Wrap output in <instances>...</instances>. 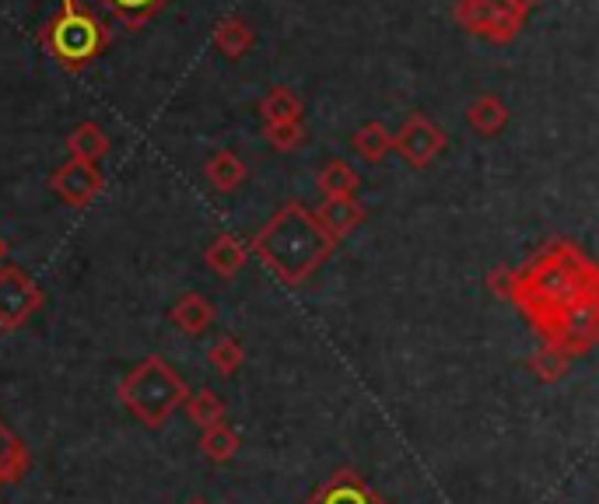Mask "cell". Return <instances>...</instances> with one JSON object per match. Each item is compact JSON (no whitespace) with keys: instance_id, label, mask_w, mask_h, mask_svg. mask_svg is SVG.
Returning a JSON list of instances; mask_svg holds the SVG:
<instances>
[{"instance_id":"cell-1","label":"cell","mask_w":599,"mask_h":504,"mask_svg":"<svg viewBox=\"0 0 599 504\" xmlns=\"http://www.w3.org/2000/svg\"><path fill=\"white\" fill-rule=\"evenodd\" d=\"M540 343L571 361L599 343V270L568 239H554L533 260L512 270L509 298Z\"/></svg>"},{"instance_id":"cell-2","label":"cell","mask_w":599,"mask_h":504,"mask_svg":"<svg viewBox=\"0 0 599 504\" xmlns=\"http://www.w3.org/2000/svg\"><path fill=\"white\" fill-rule=\"evenodd\" d=\"M246 245H249V256H257L270 274L287 287L305 284L313 274H319V266L330 260L337 249V242L316 224L313 210L298 200L277 207L274 215H270V221Z\"/></svg>"},{"instance_id":"cell-3","label":"cell","mask_w":599,"mask_h":504,"mask_svg":"<svg viewBox=\"0 0 599 504\" xmlns=\"http://www.w3.org/2000/svg\"><path fill=\"white\" fill-rule=\"evenodd\" d=\"M186 396H189L186 379L159 354L133 364L120 379V385H116V399H120L123 410H130L133 420H141L151 431L165 428L168 417L186 403Z\"/></svg>"},{"instance_id":"cell-4","label":"cell","mask_w":599,"mask_h":504,"mask_svg":"<svg viewBox=\"0 0 599 504\" xmlns=\"http://www.w3.org/2000/svg\"><path fill=\"white\" fill-rule=\"evenodd\" d=\"M39 43L64 70L81 74L109 50V29L88 8H81V0H64V11L39 29Z\"/></svg>"},{"instance_id":"cell-5","label":"cell","mask_w":599,"mask_h":504,"mask_svg":"<svg viewBox=\"0 0 599 504\" xmlns=\"http://www.w3.org/2000/svg\"><path fill=\"white\" fill-rule=\"evenodd\" d=\"M46 305V291L22 266L0 263V333L22 329Z\"/></svg>"},{"instance_id":"cell-6","label":"cell","mask_w":599,"mask_h":504,"mask_svg":"<svg viewBox=\"0 0 599 504\" xmlns=\"http://www.w3.org/2000/svg\"><path fill=\"white\" fill-rule=\"evenodd\" d=\"M449 138L438 123H432L428 116H407L403 127L393 133V151L400 154L411 168H428L442 151H446Z\"/></svg>"},{"instance_id":"cell-7","label":"cell","mask_w":599,"mask_h":504,"mask_svg":"<svg viewBox=\"0 0 599 504\" xmlns=\"http://www.w3.org/2000/svg\"><path fill=\"white\" fill-rule=\"evenodd\" d=\"M102 186H106V179H102L99 165L74 162V158H67L61 168H53V176H50V189L74 210L88 207L102 193Z\"/></svg>"},{"instance_id":"cell-8","label":"cell","mask_w":599,"mask_h":504,"mask_svg":"<svg viewBox=\"0 0 599 504\" xmlns=\"http://www.w3.org/2000/svg\"><path fill=\"white\" fill-rule=\"evenodd\" d=\"M305 504H385L358 470H337L313 491Z\"/></svg>"},{"instance_id":"cell-9","label":"cell","mask_w":599,"mask_h":504,"mask_svg":"<svg viewBox=\"0 0 599 504\" xmlns=\"http://www.w3.org/2000/svg\"><path fill=\"white\" fill-rule=\"evenodd\" d=\"M313 218L316 224L330 235L334 242L347 239L351 231L369 218V210H364L355 197H330V200H323L316 210H313Z\"/></svg>"},{"instance_id":"cell-10","label":"cell","mask_w":599,"mask_h":504,"mask_svg":"<svg viewBox=\"0 0 599 504\" xmlns=\"http://www.w3.org/2000/svg\"><path fill=\"white\" fill-rule=\"evenodd\" d=\"M215 302L210 298H204V295H197V291H189V295H183L176 305L168 308V319H172V326L179 329V333H186V337H204L210 326H215Z\"/></svg>"},{"instance_id":"cell-11","label":"cell","mask_w":599,"mask_h":504,"mask_svg":"<svg viewBox=\"0 0 599 504\" xmlns=\"http://www.w3.org/2000/svg\"><path fill=\"white\" fill-rule=\"evenodd\" d=\"M246 260H249V245L239 235H231V231H221V235L210 242L207 252H204L207 270H215L221 281L236 277L239 270L246 266Z\"/></svg>"},{"instance_id":"cell-12","label":"cell","mask_w":599,"mask_h":504,"mask_svg":"<svg viewBox=\"0 0 599 504\" xmlns=\"http://www.w3.org/2000/svg\"><path fill=\"white\" fill-rule=\"evenodd\" d=\"M32 467V452L25 449V441L11 431V424L0 420V487H11Z\"/></svg>"},{"instance_id":"cell-13","label":"cell","mask_w":599,"mask_h":504,"mask_svg":"<svg viewBox=\"0 0 599 504\" xmlns=\"http://www.w3.org/2000/svg\"><path fill=\"white\" fill-rule=\"evenodd\" d=\"M467 123L473 127V133H480V138H498L509 123V106L501 102L498 95L484 91L467 106Z\"/></svg>"},{"instance_id":"cell-14","label":"cell","mask_w":599,"mask_h":504,"mask_svg":"<svg viewBox=\"0 0 599 504\" xmlns=\"http://www.w3.org/2000/svg\"><path fill=\"white\" fill-rule=\"evenodd\" d=\"M67 151H70V158L74 162H88V165H99L106 154H109V133L99 127V123H77L70 130V138H67Z\"/></svg>"},{"instance_id":"cell-15","label":"cell","mask_w":599,"mask_h":504,"mask_svg":"<svg viewBox=\"0 0 599 504\" xmlns=\"http://www.w3.org/2000/svg\"><path fill=\"white\" fill-rule=\"evenodd\" d=\"M509 8V0H459L453 8V18L459 22V29H467L470 35L484 39L488 29L498 22V14Z\"/></svg>"},{"instance_id":"cell-16","label":"cell","mask_w":599,"mask_h":504,"mask_svg":"<svg viewBox=\"0 0 599 504\" xmlns=\"http://www.w3.org/2000/svg\"><path fill=\"white\" fill-rule=\"evenodd\" d=\"M204 179L215 186L218 193H231L236 186L246 183V162L239 158L236 151L221 147V151L210 154V162L204 165Z\"/></svg>"},{"instance_id":"cell-17","label":"cell","mask_w":599,"mask_h":504,"mask_svg":"<svg viewBox=\"0 0 599 504\" xmlns=\"http://www.w3.org/2000/svg\"><path fill=\"white\" fill-rule=\"evenodd\" d=\"M253 43H257V35L239 14H228L215 25V46L228 56V61H242V56L253 50Z\"/></svg>"},{"instance_id":"cell-18","label":"cell","mask_w":599,"mask_h":504,"mask_svg":"<svg viewBox=\"0 0 599 504\" xmlns=\"http://www.w3.org/2000/svg\"><path fill=\"white\" fill-rule=\"evenodd\" d=\"M316 186H319V193L326 200H330V197H355L358 186H361V176H358V168H351L344 158H330L319 168Z\"/></svg>"},{"instance_id":"cell-19","label":"cell","mask_w":599,"mask_h":504,"mask_svg":"<svg viewBox=\"0 0 599 504\" xmlns=\"http://www.w3.org/2000/svg\"><path fill=\"white\" fill-rule=\"evenodd\" d=\"M263 127L266 123H302V99L292 88H270L266 99L260 102Z\"/></svg>"},{"instance_id":"cell-20","label":"cell","mask_w":599,"mask_h":504,"mask_svg":"<svg viewBox=\"0 0 599 504\" xmlns=\"http://www.w3.org/2000/svg\"><path fill=\"white\" fill-rule=\"evenodd\" d=\"M351 144H355V151L361 154L364 162L375 165V162H382L385 154L393 151V133L385 130V123H375V120H369V123H361V127L355 130Z\"/></svg>"},{"instance_id":"cell-21","label":"cell","mask_w":599,"mask_h":504,"mask_svg":"<svg viewBox=\"0 0 599 504\" xmlns=\"http://www.w3.org/2000/svg\"><path fill=\"white\" fill-rule=\"evenodd\" d=\"M239 435L228 428V424L221 420V424H215V428H204L200 431V441H197V449L204 452V459H210V462H231L239 456Z\"/></svg>"},{"instance_id":"cell-22","label":"cell","mask_w":599,"mask_h":504,"mask_svg":"<svg viewBox=\"0 0 599 504\" xmlns=\"http://www.w3.org/2000/svg\"><path fill=\"white\" fill-rule=\"evenodd\" d=\"M183 406H186V417L197 424L200 431L204 428H215V424L225 420V403H221L218 393H210V390H197V393L189 390V396H186Z\"/></svg>"},{"instance_id":"cell-23","label":"cell","mask_w":599,"mask_h":504,"mask_svg":"<svg viewBox=\"0 0 599 504\" xmlns=\"http://www.w3.org/2000/svg\"><path fill=\"white\" fill-rule=\"evenodd\" d=\"M102 4L112 11L116 22H123L127 29H141L168 4V0H102Z\"/></svg>"},{"instance_id":"cell-24","label":"cell","mask_w":599,"mask_h":504,"mask_svg":"<svg viewBox=\"0 0 599 504\" xmlns=\"http://www.w3.org/2000/svg\"><path fill=\"white\" fill-rule=\"evenodd\" d=\"M530 368H533V375L540 379V382H557V379H565V372L571 368V358L565 354V351H557V347H551V343H540L536 347V354L530 358Z\"/></svg>"},{"instance_id":"cell-25","label":"cell","mask_w":599,"mask_h":504,"mask_svg":"<svg viewBox=\"0 0 599 504\" xmlns=\"http://www.w3.org/2000/svg\"><path fill=\"white\" fill-rule=\"evenodd\" d=\"M207 361H210V368H215L218 375L231 379V375H236L239 368H242V361H246V351H242V343H239L236 337H221V340L210 343Z\"/></svg>"},{"instance_id":"cell-26","label":"cell","mask_w":599,"mask_h":504,"mask_svg":"<svg viewBox=\"0 0 599 504\" xmlns=\"http://www.w3.org/2000/svg\"><path fill=\"white\" fill-rule=\"evenodd\" d=\"M263 138L270 141L274 151H295L305 141V127L302 123H266Z\"/></svg>"},{"instance_id":"cell-27","label":"cell","mask_w":599,"mask_h":504,"mask_svg":"<svg viewBox=\"0 0 599 504\" xmlns=\"http://www.w3.org/2000/svg\"><path fill=\"white\" fill-rule=\"evenodd\" d=\"M509 284H512V266H494L488 274V291L498 298H509Z\"/></svg>"},{"instance_id":"cell-28","label":"cell","mask_w":599,"mask_h":504,"mask_svg":"<svg viewBox=\"0 0 599 504\" xmlns=\"http://www.w3.org/2000/svg\"><path fill=\"white\" fill-rule=\"evenodd\" d=\"M509 4H512L515 11H523V14L530 18V14L536 11V4H540V0H509Z\"/></svg>"},{"instance_id":"cell-29","label":"cell","mask_w":599,"mask_h":504,"mask_svg":"<svg viewBox=\"0 0 599 504\" xmlns=\"http://www.w3.org/2000/svg\"><path fill=\"white\" fill-rule=\"evenodd\" d=\"M4 256H8V245H4V239H0V263H4Z\"/></svg>"},{"instance_id":"cell-30","label":"cell","mask_w":599,"mask_h":504,"mask_svg":"<svg viewBox=\"0 0 599 504\" xmlns=\"http://www.w3.org/2000/svg\"><path fill=\"white\" fill-rule=\"evenodd\" d=\"M186 504H207V501H204V497H189Z\"/></svg>"}]
</instances>
